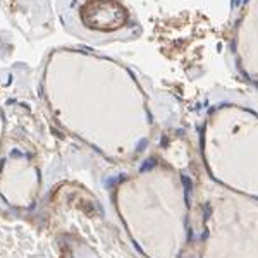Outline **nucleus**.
<instances>
[{
	"label": "nucleus",
	"mask_w": 258,
	"mask_h": 258,
	"mask_svg": "<svg viewBox=\"0 0 258 258\" xmlns=\"http://www.w3.org/2000/svg\"><path fill=\"white\" fill-rule=\"evenodd\" d=\"M81 18L91 30L114 31L126 24L127 12L115 0H90L83 7Z\"/></svg>",
	"instance_id": "obj_1"
}]
</instances>
